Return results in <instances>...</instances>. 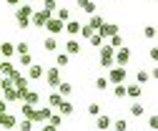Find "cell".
I'll return each instance as SVG.
<instances>
[{
    "label": "cell",
    "mask_w": 158,
    "mask_h": 131,
    "mask_svg": "<svg viewBox=\"0 0 158 131\" xmlns=\"http://www.w3.org/2000/svg\"><path fill=\"white\" fill-rule=\"evenodd\" d=\"M126 76H128V73H126V68L123 66H113L110 68V73H108V83H113V86H118V83H126Z\"/></svg>",
    "instance_id": "obj_1"
},
{
    "label": "cell",
    "mask_w": 158,
    "mask_h": 131,
    "mask_svg": "<svg viewBox=\"0 0 158 131\" xmlns=\"http://www.w3.org/2000/svg\"><path fill=\"white\" fill-rule=\"evenodd\" d=\"M43 78H45V83H48L50 88H55L58 83H60V68H58V66H50V68L43 73Z\"/></svg>",
    "instance_id": "obj_2"
},
{
    "label": "cell",
    "mask_w": 158,
    "mask_h": 131,
    "mask_svg": "<svg viewBox=\"0 0 158 131\" xmlns=\"http://www.w3.org/2000/svg\"><path fill=\"white\" fill-rule=\"evenodd\" d=\"M50 15H53V13H48V10H35V13L30 15V25H35V28H43V25L50 20Z\"/></svg>",
    "instance_id": "obj_3"
},
{
    "label": "cell",
    "mask_w": 158,
    "mask_h": 131,
    "mask_svg": "<svg viewBox=\"0 0 158 131\" xmlns=\"http://www.w3.org/2000/svg\"><path fill=\"white\" fill-rule=\"evenodd\" d=\"M50 106H43V108H33V116H30V121L33 124H45L48 119H50Z\"/></svg>",
    "instance_id": "obj_4"
},
{
    "label": "cell",
    "mask_w": 158,
    "mask_h": 131,
    "mask_svg": "<svg viewBox=\"0 0 158 131\" xmlns=\"http://www.w3.org/2000/svg\"><path fill=\"white\" fill-rule=\"evenodd\" d=\"M113 53H115V48L101 46V66H103V68H113V66H115V63H113Z\"/></svg>",
    "instance_id": "obj_5"
},
{
    "label": "cell",
    "mask_w": 158,
    "mask_h": 131,
    "mask_svg": "<svg viewBox=\"0 0 158 131\" xmlns=\"http://www.w3.org/2000/svg\"><path fill=\"white\" fill-rule=\"evenodd\" d=\"M131 61V50L123 46V48H115V53H113V63L115 66H126Z\"/></svg>",
    "instance_id": "obj_6"
},
{
    "label": "cell",
    "mask_w": 158,
    "mask_h": 131,
    "mask_svg": "<svg viewBox=\"0 0 158 131\" xmlns=\"http://www.w3.org/2000/svg\"><path fill=\"white\" fill-rule=\"evenodd\" d=\"M95 33H98V35H101V38L106 41V38H110V35H115V33H118V25H115V23H103V25L98 28Z\"/></svg>",
    "instance_id": "obj_7"
},
{
    "label": "cell",
    "mask_w": 158,
    "mask_h": 131,
    "mask_svg": "<svg viewBox=\"0 0 158 131\" xmlns=\"http://www.w3.org/2000/svg\"><path fill=\"white\" fill-rule=\"evenodd\" d=\"M43 73H45V68L40 66V63H33V66H28V81H38V78H43Z\"/></svg>",
    "instance_id": "obj_8"
},
{
    "label": "cell",
    "mask_w": 158,
    "mask_h": 131,
    "mask_svg": "<svg viewBox=\"0 0 158 131\" xmlns=\"http://www.w3.org/2000/svg\"><path fill=\"white\" fill-rule=\"evenodd\" d=\"M43 28H45V30H48L50 35H60V33H63V23L58 20V18H50V20H48V23H45Z\"/></svg>",
    "instance_id": "obj_9"
},
{
    "label": "cell",
    "mask_w": 158,
    "mask_h": 131,
    "mask_svg": "<svg viewBox=\"0 0 158 131\" xmlns=\"http://www.w3.org/2000/svg\"><path fill=\"white\" fill-rule=\"evenodd\" d=\"M81 50H83V46H81L78 38H68V41H65V53H68V55H78Z\"/></svg>",
    "instance_id": "obj_10"
},
{
    "label": "cell",
    "mask_w": 158,
    "mask_h": 131,
    "mask_svg": "<svg viewBox=\"0 0 158 131\" xmlns=\"http://www.w3.org/2000/svg\"><path fill=\"white\" fill-rule=\"evenodd\" d=\"M81 25H83V23H78V20H73V18H70L68 23H63V30L70 35V38H75V35L81 33Z\"/></svg>",
    "instance_id": "obj_11"
},
{
    "label": "cell",
    "mask_w": 158,
    "mask_h": 131,
    "mask_svg": "<svg viewBox=\"0 0 158 131\" xmlns=\"http://www.w3.org/2000/svg\"><path fill=\"white\" fill-rule=\"evenodd\" d=\"M110 121H113L110 116L98 114V116H95V129H98V131H108V129H110Z\"/></svg>",
    "instance_id": "obj_12"
},
{
    "label": "cell",
    "mask_w": 158,
    "mask_h": 131,
    "mask_svg": "<svg viewBox=\"0 0 158 131\" xmlns=\"http://www.w3.org/2000/svg\"><path fill=\"white\" fill-rule=\"evenodd\" d=\"M15 124H18V116H13V114H0V126L3 129H15Z\"/></svg>",
    "instance_id": "obj_13"
},
{
    "label": "cell",
    "mask_w": 158,
    "mask_h": 131,
    "mask_svg": "<svg viewBox=\"0 0 158 131\" xmlns=\"http://www.w3.org/2000/svg\"><path fill=\"white\" fill-rule=\"evenodd\" d=\"M73 111H75V106H73V101H68V98H63L60 106H58V114H60V116H73Z\"/></svg>",
    "instance_id": "obj_14"
},
{
    "label": "cell",
    "mask_w": 158,
    "mask_h": 131,
    "mask_svg": "<svg viewBox=\"0 0 158 131\" xmlns=\"http://www.w3.org/2000/svg\"><path fill=\"white\" fill-rule=\"evenodd\" d=\"M75 5L81 8L83 13H88V15H93V13H95V0H75Z\"/></svg>",
    "instance_id": "obj_15"
},
{
    "label": "cell",
    "mask_w": 158,
    "mask_h": 131,
    "mask_svg": "<svg viewBox=\"0 0 158 131\" xmlns=\"http://www.w3.org/2000/svg\"><path fill=\"white\" fill-rule=\"evenodd\" d=\"M3 101H5V103H13V101H18V91H15V86H8V88H3Z\"/></svg>",
    "instance_id": "obj_16"
},
{
    "label": "cell",
    "mask_w": 158,
    "mask_h": 131,
    "mask_svg": "<svg viewBox=\"0 0 158 131\" xmlns=\"http://www.w3.org/2000/svg\"><path fill=\"white\" fill-rule=\"evenodd\" d=\"M55 66H58V68H65V66H70V55H68L65 50L55 53Z\"/></svg>",
    "instance_id": "obj_17"
},
{
    "label": "cell",
    "mask_w": 158,
    "mask_h": 131,
    "mask_svg": "<svg viewBox=\"0 0 158 131\" xmlns=\"http://www.w3.org/2000/svg\"><path fill=\"white\" fill-rule=\"evenodd\" d=\"M20 101H23V103H30V106H35L38 101H40V96H38V91H25Z\"/></svg>",
    "instance_id": "obj_18"
},
{
    "label": "cell",
    "mask_w": 158,
    "mask_h": 131,
    "mask_svg": "<svg viewBox=\"0 0 158 131\" xmlns=\"http://www.w3.org/2000/svg\"><path fill=\"white\" fill-rule=\"evenodd\" d=\"M43 48H45L48 53H55V50H58V38H55V35H48V38L43 41Z\"/></svg>",
    "instance_id": "obj_19"
},
{
    "label": "cell",
    "mask_w": 158,
    "mask_h": 131,
    "mask_svg": "<svg viewBox=\"0 0 158 131\" xmlns=\"http://www.w3.org/2000/svg\"><path fill=\"white\" fill-rule=\"evenodd\" d=\"M143 93V86H138V83H131V86H126V96H131V98H138Z\"/></svg>",
    "instance_id": "obj_20"
},
{
    "label": "cell",
    "mask_w": 158,
    "mask_h": 131,
    "mask_svg": "<svg viewBox=\"0 0 158 131\" xmlns=\"http://www.w3.org/2000/svg\"><path fill=\"white\" fill-rule=\"evenodd\" d=\"M146 114V106L141 103V101H135V103H131V116H135V119H141Z\"/></svg>",
    "instance_id": "obj_21"
},
{
    "label": "cell",
    "mask_w": 158,
    "mask_h": 131,
    "mask_svg": "<svg viewBox=\"0 0 158 131\" xmlns=\"http://www.w3.org/2000/svg\"><path fill=\"white\" fill-rule=\"evenodd\" d=\"M103 23H106V20H103V15H101V13H93V15H90V20H88V25H90L93 30H98Z\"/></svg>",
    "instance_id": "obj_22"
},
{
    "label": "cell",
    "mask_w": 158,
    "mask_h": 131,
    "mask_svg": "<svg viewBox=\"0 0 158 131\" xmlns=\"http://www.w3.org/2000/svg\"><path fill=\"white\" fill-rule=\"evenodd\" d=\"M13 53H15V46H13V43H8V41L0 43V55H3V58H10Z\"/></svg>",
    "instance_id": "obj_23"
},
{
    "label": "cell",
    "mask_w": 158,
    "mask_h": 131,
    "mask_svg": "<svg viewBox=\"0 0 158 131\" xmlns=\"http://www.w3.org/2000/svg\"><path fill=\"white\" fill-rule=\"evenodd\" d=\"M55 88H58V93H60L63 98H65V96H70V93H73V86H70L68 81H60V83H58Z\"/></svg>",
    "instance_id": "obj_24"
},
{
    "label": "cell",
    "mask_w": 158,
    "mask_h": 131,
    "mask_svg": "<svg viewBox=\"0 0 158 131\" xmlns=\"http://www.w3.org/2000/svg\"><path fill=\"white\" fill-rule=\"evenodd\" d=\"M110 129H115V131H128L131 126H128L126 119H115V121H110Z\"/></svg>",
    "instance_id": "obj_25"
},
{
    "label": "cell",
    "mask_w": 158,
    "mask_h": 131,
    "mask_svg": "<svg viewBox=\"0 0 158 131\" xmlns=\"http://www.w3.org/2000/svg\"><path fill=\"white\" fill-rule=\"evenodd\" d=\"M151 78H153V76H151V73H148V71H143V68H141V71H138V73H135V81H138V86H143V83H148Z\"/></svg>",
    "instance_id": "obj_26"
},
{
    "label": "cell",
    "mask_w": 158,
    "mask_h": 131,
    "mask_svg": "<svg viewBox=\"0 0 158 131\" xmlns=\"http://www.w3.org/2000/svg\"><path fill=\"white\" fill-rule=\"evenodd\" d=\"M55 18H58L60 23H68V20H70V10H68V8H58V10H55Z\"/></svg>",
    "instance_id": "obj_27"
},
{
    "label": "cell",
    "mask_w": 158,
    "mask_h": 131,
    "mask_svg": "<svg viewBox=\"0 0 158 131\" xmlns=\"http://www.w3.org/2000/svg\"><path fill=\"white\" fill-rule=\"evenodd\" d=\"M15 126H18V129H20V131H33V126H35V124H33L30 119H20V121H18Z\"/></svg>",
    "instance_id": "obj_28"
},
{
    "label": "cell",
    "mask_w": 158,
    "mask_h": 131,
    "mask_svg": "<svg viewBox=\"0 0 158 131\" xmlns=\"http://www.w3.org/2000/svg\"><path fill=\"white\" fill-rule=\"evenodd\" d=\"M60 101H63V96H60V93H50V96H48L50 108H58V106H60Z\"/></svg>",
    "instance_id": "obj_29"
},
{
    "label": "cell",
    "mask_w": 158,
    "mask_h": 131,
    "mask_svg": "<svg viewBox=\"0 0 158 131\" xmlns=\"http://www.w3.org/2000/svg\"><path fill=\"white\" fill-rule=\"evenodd\" d=\"M48 124H50V126H55V129H60V126H63V116H60V114H50Z\"/></svg>",
    "instance_id": "obj_30"
},
{
    "label": "cell",
    "mask_w": 158,
    "mask_h": 131,
    "mask_svg": "<svg viewBox=\"0 0 158 131\" xmlns=\"http://www.w3.org/2000/svg\"><path fill=\"white\" fill-rule=\"evenodd\" d=\"M110 48H123V35H121V33L110 35Z\"/></svg>",
    "instance_id": "obj_31"
},
{
    "label": "cell",
    "mask_w": 158,
    "mask_h": 131,
    "mask_svg": "<svg viewBox=\"0 0 158 131\" xmlns=\"http://www.w3.org/2000/svg\"><path fill=\"white\" fill-rule=\"evenodd\" d=\"M113 98H126V86H123V83H118V86L113 88Z\"/></svg>",
    "instance_id": "obj_32"
},
{
    "label": "cell",
    "mask_w": 158,
    "mask_h": 131,
    "mask_svg": "<svg viewBox=\"0 0 158 131\" xmlns=\"http://www.w3.org/2000/svg\"><path fill=\"white\" fill-rule=\"evenodd\" d=\"M108 86H110V83H108V78H106V76H101V78H95V88H98V91H106Z\"/></svg>",
    "instance_id": "obj_33"
},
{
    "label": "cell",
    "mask_w": 158,
    "mask_h": 131,
    "mask_svg": "<svg viewBox=\"0 0 158 131\" xmlns=\"http://www.w3.org/2000/svg\"><path fill=\"white\" fill-rule=\"evenodd\" d=\"M43 10L55 13V10H58V3H55V0H43Z\"/></svg>",
    "instance_id": "obj_34"
},
{
    "label": "cell",
    "mask_w": 158,
    "mask_h": 131,
    "mask_svg": "<svg viewBox=\"0 0 158 131\" xmlns=\"http://www.w3.org/2000/svg\"><path fill=\"white\" fill-rule=\"evenodd\" d=\"M93 33H95V30H93L90 25H81V33H78V35H83V41H88V38H90Z\"/></svg>",
    "instance_id": "obj_35"
},
{
    "label": "cell",
    "mask_w": 158,
    "mask_h": 131,
    "mask_svg": "<svg viewBox=\"0 0 158 131\" xmlns=\"http://www.w3.org/2000/svg\"><path fill=\"white\" fill-rule=\"evenodd\" d=\"M88 43H90V46H95V48H101V46H103V38H101L98 33H93L90 38H88Z\"/></svg>",
    "instance_id": "obj_36"
},
{
    "label": "cell",
    "mask_w": 158,
    "mask_h": 131,
    "mask_svg": "<svg viewBox=\"0 0 158 131\" xmlns=\"http://www.w3.org/2000/svg\"><path fill=\"white\" fill-rule=\"evenodd\" d=\"M20 66H23V68L33 66V55H30V53H23V55H20Z\"/></svg>",
    "instance_id": "obj_37"
},
{
    "label": "cell",
    "mask_w": 158,
    "mask_h": 131,
    "mask_svg": "<svg viewBox=\"0 0 158 131\" xmlns=\"http://www.w3.org/2000/svg\"><path fill=\"white\" fill-rule=\"evenodd\" d=\"M20 116H23V119H30V116H33V106H30V103H23V108H20Z\"/></svg>",
    "instance_id": "obj_38"
},
{
    "label": "cell",
    "mask_w": 158,
    "mask_h": 131,
    "mask_svg": "<svg viewBox=\"0 0 158 131\" xmlns=\"http://www.w3.org/2000/svg\"><path fill=\"white\" fill-rule=\"evenodd\" d=\"M88 114L90 116H98V114H101V103H88Z\"/></svg>",
    "instance_id": "obj_39"
},
{
    "label": "cell",
    "mask_w": 158,
    "mask_h": 131,
    "mask_svg": "<svg viewBox=\"0 0 158 131\" xmlns=\"http://www.w3.org/2000/svg\"><path fill=\"white\" fill-rule=\"evenodd\" d=\"M143 35L153 41V38H156V28H153V25H146V28H143Z\"/></svg>",
    "instance_id": "obj_40"
},
{
    "label": "cell",
    "mask_w": 158,
    "mask_h": 131,
    "mask_svg": "<svg viewBox=\"0 0 158 131\" xmlns=\"http://www.w3.org/2000/svg\"><path fill=\"white\" fill-rule=\"evenodd\" d=\"M28 50H30V46H28V43H18V46H15V53H20V55H23V53H28Z\"/></svg>",
    "instance_id": "obj_41"
},
{
    "label": "cell",
    "mask_w": 158,
    "mask_h": 131,
    "mask_svg": "<svg viewBox=\"0 0 158 131\" xmlns=\"http://www.w3.org/2000/svg\"><path fill=\"white\" fill-rule=\"evenodd\" d=\"M10 71H13V63L3 58V71H0V73H5V76H10Z\"/></svg>",
    "instance_id": "obj_42"
},
{
    "label": "cell",
    "mask_w": 158,
    "mask_h": 131,
    "mask_svg": "<svg viewBox=\"0 0 158 131\" xmlns=\"http://www.w3.org/2000/svg\"><path fill=\"white\" fill-rule=\"evenodd\" d=\"M40 131H58V129H55V126H50V124H48V121H45V124H43V129H40Z\"/></svg>",
    "instance_id": "obj_43"
},
{
    "label": "cell",
    "mask_w": 158,
    "mask_h": 131,
    "mask_svg": "<svg viewBox=\"0 0 158 131\" xmlns=\"http://www.w3.org/2000/svg\"><path fill=\"white\" fill-rule=\"evenodd\" d=\"M5 111H8V103H5L3 98H0V114H5Z\"/></svg>",
    "instance_id": "obj_44"
},
{
    "label": "cell",
    "mask_w": 158,
    "mask_h": 131,
    "mask_svg": "<svg viewBox=\"0 0 158 131\" xmlns=\"http://www.w3.org/2000/svg\"><path fill=\"white\" fill-rule=\"evenodd\" d=\"M148 126H151V129H156V126H158V121H156V116H151V119H148Z\"/></svg>",
    "instance_id": "obj_45"
},
{
    "label": "cell",
    "mask_w": 158,
    "mask_h": 131,
    "mask_svg": "<svg viewBox=\"0 0 158 131\" xmlns=\"http://www.w3.org/2000/svg\"><path fill=\"white\" fill-rule=\"evenodd\" d=\"M8 5H20V0H5Z\"/></svg>",
    "instance_id": "obj_46"
},
{
    "label": "cell",
    "mask_w": 158,
    "mask_h": 131,
    "mask_svg": "<svg viewBox=\"0 0 158 131\" xmlns=\"http://www.w3.org/2000/svg\"><path fill=\"white\" fill-rule=\"evenodd\" d=\"M0 71H3V58H0Z\"/></svg>",
    "instance_id": "obj_47"
},
{
    "label": "cell",
    "mask_w": 158,
    "mask_h": 131,
    "mask_svg": "<svg viewBox=\"0 0 158 131\" xmlns=\"http://www.w3.org/2000/svg\"><path fill=\"white\" fill-rule=\"evenodd\" d=\"M20 3H33V0H20Z\"/></svg>",
    "instance_id": "obj_48"
},
{
    "label": "cell",
    "mask_w": 158,
    "mask_h": 131,
    "mask_svg": "<svg viewBox=\"0 0 158 131\" xmlns=\"http://www.w3.org/2000/svg\"><path fill=\"white\" fill-rule=\"evenodd\" d=\"M0 86H3V76H0Z\"/></svg>",
    "instance_id": "obj_49"
}]
</instances>
